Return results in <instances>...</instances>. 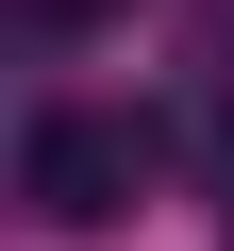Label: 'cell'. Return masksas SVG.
Listing matches in <instances>:
<instances>
[{
  "instance_id": "7a4b0ae2",
  "label": "cell",
  "mask_w": 234,
  "mask_h": 251,
  "mask_svg": "<svg viewBox=\"0 0 234 251\" xmlns=\"http://www.w3.org/2000/svg\"><path fill=\"white\" fill-rule=\"evenodd\" d=\"M84 17H117V0H34V34H84Z\"/></svg>"
},
{
  "instance_id": "6da1fadb",
  "label": "cell",
  "mask_w": 234,
  "mask_h": 251,
  "mask_svg": "<svg viewBox=\"0 0 234 251\" xmlns=\"http://www.w3.org/2000/svg\"><path fill=\"white\" fill-rule=\"evenodd\" d=\"M134 184H151V117H134V100H50L34 134H17V201H34L50 234H100Z\"/></svg>"
}]
</instances>
